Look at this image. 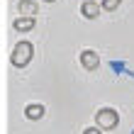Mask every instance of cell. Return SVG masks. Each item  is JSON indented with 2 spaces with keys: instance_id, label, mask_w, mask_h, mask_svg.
I'll return each mask as SVG.
<instances>
[{
  "instance_id": "cell-5",
  "label": "cell",
  "mask_w": 134,
  "mask_h": 134,
  "mask_svg": "<svg viewBox=\"0 0 134 134\" xmlns=\"http://www.w3.org/2000/svg\"><path fill=\"white\" fill-rule=\"evenodd\" d=\"M25 117H29V120H42L44 117V107L37 105V102H32V105L25 107Z\"/></svg>"
},
{
  "instance_id": "cell-10",
  "label": "cell",
  "mask_w": 134,
  "mask_h": 134,
  "mask_svg": "<svg viewBox=\"0 0 134 134\" xmlns=\"http://www.w3.org/2000/svg\"><path fill=\"white\" fill-rule=\"evenodd\" d=\"M44 3H54V0H44Z\"/></svg>"
},
{
  "instance_id": "cell-1",
  "label": "cell",
  "mask_w": 134,
  "mask_h": 134,
  "mask_svg": "<svg viewBox=\"0 0 134 134\" xmlns=\"http://www.w3.org/2000/svg\"><path fill=\"white\" fill-rule=\"evenodd\" d=\"M32 54H34V49H32V44L29 42H20L17 46H15V51H12V66H27L29 64V59H32Z\"/></svg>"
},
{
  "instance_id": "cell-4",
  "label": "cell",
  "mask_w": 134,
  "mask_h": 134,
  "mask_svg": "<svg viewBox=\"0 0 134 134\" xmlns=\"http://www.w3.org/2000/svg\"><path fill=\"white\" fill-rule=\"evenodd\" d=\"M81 12H83V17L95 20V17H98V12H100V5L95 3V0H85V3L81 5Z\"/></svg>"
},
{
  "instance_id": "cell-7",
  "label": "cell",
  "mask_w": 134,
  "mask_h": 134,
  "mask_svg": "<svg viewBox=\"0 0 134 134\" xmlns=\"http://www.w3.org/2000/svg\"><path fill=\"white\" fill-rule=\"evenodd\" d=\"M37 3L34 0H20V12H25V15H32V12H37Z\"/></svg>"
},
{
  "instance_id": "cell-2",
  "label": "cell",
  "mask_w": 134,
  "mask_h": 134,
  "mask_svg": "<svg viewBox=\"0 0 134 134\" xmlns=\"http://www.w3.org/2000/svg\"><path fill=\"white\" fill-rule=\"evenodd\" d=\"M98 127L100 129H115L117 127V122H120V117H117V112L115 110H110V107H102V110H98Z\"/></svg>"
},
{
  "instance_id": "cell-6",
  "label": "cell",
  "mask_w": 134,
  "mask_h": 134,
  "mask_svg": "<svg viewBox=\"0 0 134 134\" xmlns=\"http://www.w3.org/2000/svg\"><path fill=\"white\" fill-rule=\"evenodd\" d=\"M34 17H20V20H15V29L17 32H29V29H34Z\"/></svg>"
},
{
  "instance_id": "cell-3",
  "label": "cell",
  "mask_w": 134,
  "mask_h": 134,
  "mask_svg": "<svg viewBox=\"0 0 134 134\" xmlns=\"http://www.w3.org/2000/svg\"><path fill=\"white\" fill-rule=\"evenodd\" d=\"M81 64H83V68H88V71H93V68H98V64H100V59H98V54L95 51H83L81 54Z\"/></svg>"
},
{
  "instance_id": "cell-9",
  "label": "cell",
  "mask_w": 134,
  "mask_h": 134,
  "mask_svg": "<svg viewBox=\"0 0 134 134\" xmlns=\"http://www.w3.org/2000/svg\"><path fill=\"white\" fill-rule=\"evenodd\" d=\"M83 134H102V132H100V127H88Z\"/></svg>"
},
{
  "instance_id": "cell-8",
  "label": "cell",
  "mask_w": 134,
  "mask_h": 134,
  "mask_svg": "<svg viewBox=\"0 0 134 134\" xmlns=\"http://www.w3.org/2000/svg\"><path fill=\"white\" fill-rule=\"evenodd\" d=\"M117 5H120V0H102V3H100V7H102V10H110V12H112V10H117Z\"/></svg>"
}]
</instances>
